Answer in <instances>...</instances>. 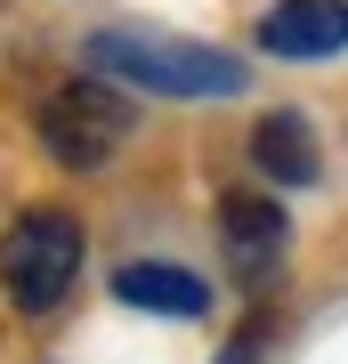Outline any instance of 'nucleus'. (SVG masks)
Listing matches in <instances>:
<instances>
[{
	"label": "nucleus",
	"mask_w": 348,
	"mask_h": 364,
	"mask_svg": "<svg viewBox=\"0 0 348 364\" xmlns=\"http://www.w3.org/2000/svg\"><path fill=\"white\" fill-rule=\"evenodd\" d=\"M49 364H57V356H49Z\"/></svg>",
	"instance_id": "nucleus-9"
},
{
	"label": "nucleus",
	"mask_w": 348,
	"mask_h": 364,
	"mask_svg": "<svg viewBox=\"0 0 348 364\" xmlns=\"http://www.w3.org/2000/svg\"><path fill=\"white\" fill-rule=\"evenodd\" d=\"M90 65L122 90H146V97H235L243 90V57L227 49H203V41H162V33H90Z\"/></svg>",
	"instance_id": "nucleus-1"
},
{
	"label": "nucleus",
	"mask_w": 348,
	"mask_h": 364,
	"mask_svg": "<svg viewBox=\"0 0 348 364\" xmlns=\"http://www.w3.org/2000/svg\"><path fill=\"white\" fill-rule=\"evenodd\" d=\"M33 130H41V146H49L65 170H105L122 154V138L138 130V105H130L122 81L90 73V81H57V90L41 97Z\"/></svg>",
	"instance_id": "nucleus-2"
},
{
	"label": "nucleus",
	"mask_w": 348,
	"mask_h": 364,
	"mask_svg": "<svg viewBox=\"0 0 348 364\" xmlns=\"http://www.w3.org/2000/svg\"><path fill=\"white\" fill-rule=\"evenodd\" d=\"M251 162L268 170L275 186H316L324 178V138H316L308 114L275 105V114H259V130H251Z\"/></svg>",
	"instance_id": "nucleus-6"
},
{
	"label": "nucleus",
	"mask_w": 348,
	"mask_h": 364,
	"mask_svg": "<svg viewBox=\"0 0 348 364\" xmlns=\"http://www.w3.org/2000/svg\"><path fill=\"white\" fill-rule=\"evenodd\" d=\"M114 299H130V308H146V316H203V308H211L203 275H194V267H170V259H130V267H114Z\"/></svg>",
	"instance_id": "nucleus-7"
},
{
	"label": "nucleus",
	"mask_w": 348,
	"mask_h": 364,
	"mask_svg": "<svg viewBox=\"0 0 348 364\" xmlns=\"http://www.w3.org/2000/svg\"><path fill=\"white\" fill-rule=\"evenodd\" d=\"M259 49L284 65H324L348 49V0H275L259 16Z\"/></svg>",
	"instance_id": "nucleus-5"
},
{
	"label": "nucleus",
	"mask_w": 348,
	"mask_h": 364,
	"mask_svg": "<svg viewBox=\"0 0 348 364\" xmlns=\"http://www.w3.org/2000/svg\"><path fill=\"white\" fill-rule=\"evenodd\" d=\"M219 243H227V267L243 275V284H268V275L284 267L292 219H284V203L259 195V186H227L219 195Z\"/></svg>",
	"instance_id": "nucleus-4"
},
{
	"label": "nucleus",
	"mask_w": 348,
	"mask_h": 364,
	"mask_svg": "<svg viewBox=\"0 0 348 364\" xmlns=\"http://www.w3.org/2000/svg\"><path fill=\"white\" fill-rule=\"evenodd\" d=\"M81 275V219L73 210H25L0 235V291L16 316H49Z\"/></svg>",
	"instance_id": "nucleus-3"
},
{
	"label": "nucleus",
	"mask_w": 348,
	"mask_h": 364,
	"mask_svg": "<svg viewBox=\"0 0 348 364\" xmlns=\"http://www.w3.org/2000/svg\"><path fill=\"white\" fill-rule=\"evenodd\" d=\"M268 332H275V316H251V324H243V332L227 340V356H219V364H259V348H268Z\"/></svg>",
	"instance_id": "nucleus-8"
}]
</instances>
